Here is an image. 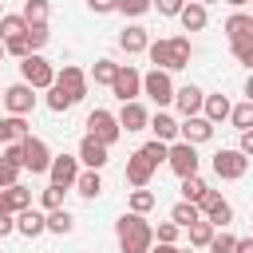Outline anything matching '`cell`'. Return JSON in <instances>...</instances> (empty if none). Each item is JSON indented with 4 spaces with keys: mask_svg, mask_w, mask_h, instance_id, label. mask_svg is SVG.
<instances>
[{
    "mask_svg": "<svg viewBox=\"0 0 253 253\" xmlns=\"http://www.w3.org/2000/svg\"><path fill=\"white\" fill-rule=\"evenodd\" d=\"M146 123H150V111H146L138 99L123 103V111H119V126H123L126 134H134V130H146Z\"/></svg>",
    "mask_w": 253,
    "mask_h": 253,
    "instance_id": "ac0fdd59",
    "label": "cell"
},
{
    "mask_svg": "<svg viewBox=\"0 0 253 253\" xmlns=\"http://www.w3.org/2000/svg\"><path fill=\"white\" fill-rule=\"evenodd\" d=\"M146 55H150V63L162 67V71H182V67H190L194 47H190V36H170V40H150Z\"/></svg>",
    "mask_w": 253,
    "mask_h": 253,
    "instance_id": "3957f363",
    "label": "cell"
},
{
    "mask_svg": "<svg viewBox=\"0 0 253 253\" xmlns=\"http://www.w3.org/2000/svg\"><path fill=\"white\" fill-rule=\"evenodd\" d=\"M20 79H24L28 87H36V91H47V87L55 83V63L43 59L40 51H32L28 59H20Z\"/></svg>",
    "mask_w": 253,
    "mask_h": 253,
    "instance_id": "277c9868",
    "label": "cell"
},
{
    "mask_svg": "<svg viewBox=\"0 0 253 253\" xmlns=\"http://www.w3.org/2000/svg\"><path fill=\"white\" fill-rule=\"evenodd\" d=\"M28 32V20L20 12H4L0 16V40H12V36H24Z\"/></svg>",
    "mask_w": 253,
    "mask_h": 253,
    "instance_id": "d6a6232c",
    "label": "cell"
},
{
    "mask_svg": "<svg viewBox=\"0 0 253 253\" xmlns=\"http://www.w3.org/2000/svg\"><path fill=\"white\" fill-rule=\"evenodd\" d=\"M0 158H8V162H20V166H24V146H20V142H4V154H0Z\"/></svg>",
    "mask_w": 253,
    "mask_h": 253,
    "instance_id": "7dc6e473",
    "label": "cell"
},
{
    "mask_svg": "<svg viewBox=\"0 0 253 253\" xmlns=\"http://www.w3.org/2000/svg\"><path fill=\"white\" fill-rule=\"evenodd\" d=\"M138 150H142V158H146V162L158 170V162H166V150H170V142H158V138H150V142H142Z\"/></svg>",
    "mask_w": 253,
    "mask_h": 253,
    "instance_id": "d590c367",
    "label": "cell"
},
{
    "mask_svg": "<svg viewBox=\"0 0 253 253\" xmlns=\"http://www.w3.org/2000/svg\"><path fill=\"white\" fill-rule=\"evenodd\" d=\"M245 99L253 103V71H249V79H245Z\"/></svg>",
    "mask_w": 253,
    "mask_h": 253,
    "instance_id": "db71d44e",
    "label": "cell"
},
{
    "mask_svg": "<svg viewBox=\"0 0 253 253\" xmlns=\"http://www.w3.org/2000/svg\"><path fill=\"white\" fill-rule=\"evenodd\" d=\"M71 190H75L79 198H87V202H91V198H99V194H103V174H99V170H87V166H83Z\"/></svg>",
    "mask_w": 253,
    "mask_h": 253,
    "instance_id": "484cf974",
    "label": "cell"
},
{
    "mask_svg": "<svg viewBox=\"0 0 253 253\" xmlns=\"http://www.w3.org/2000/svg\"><path fill=\"white\" fill-rule=\"evenodd\" d=\"M20 170H24L20 162H8V158H0V190H4V186H16V182H20Z\"/></svg>",
    "mask_w": 253,
    "mask_h": 253,
    "instance_id": "b9f144b4",
    "label": "cell"
},
{
    "mask_svg": "<svg viewBox=\"0 0 253 253\" xmlns=\"http://www.w3.org/2000/svg\"><path fill=\"white\" fill-rule=\"evenodd\" d=\"M154 206H158V194L154 190H146V186H134L130 190V210L134 213H150Z\"/></svg>",
    "mask_w": 253,
    "mask_h": 253,
    "instance_id": "1f68e13d",
    "label": "cell"
},
{
    "mask_svg": "<svg viewBox=\"0 0 253 253\" xmlns=\"http://www.w3.org/2000/svg\"><path fill=\"white\" fill-rule=\"evenodd\" d=\"M0 16H4V0H0Z\"/></svg>",
    "mask_w": 253,
    "mask_h": 253,
    "instance_id": "680465c9",
    "label": "cell"
},
{
    "mask_svg": "<svg viewBox=\"0 0 253 253\" xmlns=\"http://www.w3.org/2000/svg\"><path fill=\"white\" fill-rule=\"evenodd\" d=\"M28 206H32V190H28L24 182H16V186H4V190H0V210L20 213V210H28Z\"/></svg>",
    "mask_w": 253,
    "mask_h": 253,
    "instance_id": "44dd1931",
    "label": "cell"
},
{
    "mask_svg": "<svg viewBox=\"0 0 253 253\" xmlns=\"http://www.w3.org/2000/svg\"><path fill=\"white\" fill-rule=\"evenodd\" d=\"M150 178H154V166L142 158V150H134L126 158V182L130 186H150Z\"/></svg>",
    "mask_w": 253,
    "mask_h": 253,
    "instance_id": "cb8c5ba5",
    "label": "cell"
},
{
    "mask_svg": "<svg viewBox=\"0 0 253 253\" xmlns=\"http://www.w3.org/2000/svg\"><path fill=\"white\" fill-rule=\"evenodd\" d=\"M210 253H221V249H210Z\"/></svg>",
    "mask_w": 253,
    "mask_h": 253,
    "instance_id": "94428289",
    "label": "cell"
},
{
    "mask_svg": "<svg viewBox=\"0 0 253 253\" xmlns=\"http://www.w3.org/2000/svg\"><path fill=\"white\" fill-rule=\"evenodd\" d=\"M233 253H253V233L249 237H237L233 241Z\"/></svg>",
    "mask_w": 253,
    "mask_h": 253,
    "instance_id": "f5cc1de1",
    "label": "cell"
},
{
    "mask_svg": "<svg viewBox=\"0 0 253 253\" xmlns=\"http://www.w3.org/2000/svg\"><path fill=\"white\" fill-rule=\"evenodd\" d=\"M221 32H225V40H229V43H249V40H253V16L237 8L233 16H225Z\"/></svg>",
    "mask_w": 253,
    "mask_h": 253,
    "instance_id": "e0dca14e",
    "label": "cell"
},
{
    "mask_svg": "<svg viewBox=\"0 0 253 253\" xmlns=\"http://www.w3.org/2000/svg\"><path fill=\"white\" fill-rule=\"evenodd\" d=\"M206 194H210V182H206L202 174H190V178H182V198H186V202H194V206H198Z\"/></svg>",
    "mask_w": 253,
    "mask_h": 253,
    "instance_id": "f546056e",
    "label": "cell"
},
{
    "mask_svg": "<svg viewBox=\"0 0 253 253\" xmlns=\"http://www.w3.org/2000/svg\"><path fill=\"white\" fill-rule=\"evenodd\" d=\"M87 71L83 67H75V63H63L59 71H55V83L47 87V107L55 111V115H63V111H71L83 95H87Z\"/></svg>",
    "mask_w": 253,
    "mask_h": 253,
    "instance_id": "6da1fadb",
    "label": "cell"
},
{
    "mask_svg": "<svg viewBox=\"0 0 253 253\" xmlns=\"http://www.w3.org/2000/svg\"><path fill=\"white\" fill-rule=\"evenodd\" d=\"M166 166H170L178 178H190V174H198V166H202V158H198V146H194V142H186V138H174V142H170V150H166Z\"/></svg>",
    "mask_w": 253,
    "mask_h": 253,
    "instance_id": "5b68a950",
    "label": "cell"
},
{
    "mask_svg": "<svg viewBox=\"0 0 253 253\" xmlns=\"http://www.w3.org/2000/svg\"><path fill=\"white\" fill-rule=\"evenodd\" d=\"M4 107H8V115H32L36 111V87H28L24 79L4 87Z\"/></svg>",
    "mask_w": 253,
    "mask_h": 253,
    "instance_id": "7c38bea8",
    "label": "cell"
},
{
    "mask_svg": "<svg viewBox=\"0 0 253 253\" xmlns=\"http://www.w3.org/2000/svg\"><path fill=\"white\" fill-rule=\"evenodd\" d=\"M229 123H233L237 130H249V126H253V103L245 99V103H237V107H229Z\"/></svg>",
    "mask_w": 253,
    "mask_h": 253,
    "instance_id": "8d00e7d4",
    "label": "cell"
},
{
    "mask_svg": "<svg viewBox=\"0 0 253 253\" xmlns=\"http://www.w3.org/2000/svg\"><path fill=\"white\" fill-rule=\"evenodd\" d=\"M178 20H182V28H186V32H202V28L210 24V12H206V4L186 0V4H182V12H178Z\"/></svg>",
    "mask_w": 253,
    "mask_h": 253,
    "instance_id": "7402d4cb",
    "label": "cell"
},
{
    "mask_svg": "<svg viewBox=\"0 0 253 253\" xmlns=\"http://www.w3.org/2000/svg\"><path fill=\"white\" fill-rule=\"evenodd\" d=\"M229 107H233V103H229V99L217 91V95H206V103H202V115H206V119L217 126V123H225V119H229Z\"/></svg>",
    "mask_w": 253,
    "mask_h": 253,
    "instance_id": "4316f807",
    "label": "cell"
},
{
    "mask_svg": "<svg viewBox=\"0 0 253 253\" xmlns=\"http://www.w3.org/2000/svg\"><path fill=\"white\" fill-rule=\"evenodd\" d=\"M229 51H233V59H237L241 67L253 71V40H249V43H229Z\"/></svg>",
    "mask_w": 253,
    "mask_h": 253,
    "instance_id": "7bdbcfd3",
    "label": "cell"
},
{
    "mask_svg": "<svg viewBox=\"0 0 253 253\" xmlns=\"http://www.w3.org/2000/svg\"><path fill=\"white\" fill-rule=\"evenodd\" d=\"M182 4H186V0H154V12H158V16H178Z\"/></svg>",
    "mask_w": 253,
    "mask_h": 253,
    "instance_id": "bcb514c9",
    "label": "cell"
},
{
    "mask_svg": "<svg viewBox=\"0 0 253 253\" xmlns=\"http://www.w3.org/2000/svg\"><path fill=\"white\" fill-rule=\"evenodd\" d=\"M0 59H4V40H0Z\"/></svg>",
    "mask_w": 253,
    "mask_h": 253,
    "instance_id": "9f6ffc18",
    "label": "cell"
},
{
    "mask_svg": "<svg viewBox=\"0 0 253 253\" xmlns=\"http://www.w3.org/2000/svg\"><path fill=\"white\" fill-rule=\"evenodd\" d=\"M146 130H154V138H158V142H174V138H178V119H174V115H166V111H154V115H150V123H146Z\"/></svg>",
    "mask_w": 253,
    "mask_h": 253,
    "instance_id": "603a6c76",
    "label": "cell"
},
{
    "mask_svg": "<svg viewBox=\"0 0 253 253\" xmlns=\"http://www.w3.org/2000/svg\"><path fill=\"white\" fill-rule=\"evenodd\" d=\"M146 253H182V249H178V241H154Z\"/></svg>",
    "mask_w": 253,
    "mask_h": 253,
    "instance_id": "816d5d0a",
    "label": "cell"
},
{
    "mask_svg": "<svg viewBox=\"0 0 253 253\" xmlns=\"http://www.w3.org/2000/svg\"><path fill=\"white\" fill-rule=\"evenodd\" d=\"M154 8V0H119V8L115 12H123V16H130V20H138V16H146Z\"/></svg>",
    "mask_w": 253,
    "mask_h": 253,
    "instance_id": "f35d334b",
    "label": "cell"
},
{
    "mask_svg": "<svg viewBox=\"0 0 253 253\" xmlns=\"http://www.w3.org/2000/svg\"><path fill=\"white\" fill-rule=\"evenodd\" d=\"M237 150H241L245 158H253V126H249V130H241V142H237Z\"/></svg>",
    "mask_w": 253,
    "mask_h": 253,
    "instance_id": "f907efd6",
    "label": "cell"
},
{
    "mask_svg": "<svg viewBox=\"0 0 253 253\" xmlns=\"http://www.w3.org/2000/svg\"><path fill=\"white\" fill-rule=\"evenodd\" d=\"M186 233H190V245H194V249H210V241H213L217 225H213V221H206V217H198Z\"/></svg>",
    "mask_w": 253,
    "mask_h": 253,
    "instance_id": "83f0119b",
    "label": "cell"
},
{
    "mask_svg": "<svg viewBox=\"0 0 253 253\" xmlns=\"http://www.w3.org/2000/svg\"><path fill=\"white\" fill-rule=\"evenodd\" d=\"M75 158H79V166H87V170H103V166L111 162V146H107V142H99V138H91V134H83V142H79Z\"/></svg>",
    "mask_w": 253,
    "mask_h": 253,
    "instance_id": "4fadbf2b",
    "label": "cell"
},
{
    "mask_svg": "<svg viewBox=\"0 0 253 253\" xmlns=\"http://www.w3.org/2000/svg\"><path fill=\"white\" fill-rule=\"evenodd\" d=\"M28 134V115H0V142H20Z\"/></svg>",
    "mask_w": 253,
    "mask_h": 253,
    "instance_id": "d4e9b609",
    "label": "cell"
},
{
    "mask_svg": "<svg viewBox=\"0 0 253 253\" xmlns=\"http://www.w3.org/2000/svg\"><path fill=\"white\" fill-rule=\"evenodd\" d=\"M225 4H233V8H245V4H253V0H225Z\"/></svg>",
    "mask_w": 253,
    "mask_h": 253,
    "instance_id": "11a10c76",
    "label": "cell"
},
{
    "mask_svg": "<svg viewBox=\"0 0 253 253\" xmlns=\"http://www.w3.org/2000/svg\"><path fill=\"white\" fill-rule=\"evenodd\" d=\"M245 170H249V158L237 146H225V150L213 154V174L221 182H237V178H245Z\"/></svg>",
    "mask_w": 253,
    "mask_h": 253,
    "instance_id": "9c48e42d",
    "label": "cell"
},
{
    "mask_svg": "<svg viewBox=\"0 0 253 253\" xmlns=\"http://www.w3.org/2000/svg\"><path fill=\"white\" fill-rule=\"evenodd\" d=\"M178 233H182V225H174V221H158L154 225V241H178Z\"/></svg>",
    "mask_w": 253,
    "mask_h": 253,
    "instance_id": "ee69618b",
    "label": "cell"
},
{
    "mask_svg": "<svg viewBox=\"0 0 253 253\" xmlns=\"http://www.w3.org/2000/svg\"><path fill=\"white\" fill-rule=\"evenodd\" d=\"M202 103H206V91H202L198 83H182V87H174V107H178L182 119L202 115Z\"/></svg>",
    "mask_w": 253,
    "mask_h": 253,
    "instance_id": "9a60e30c",
    "label": "cell"
},
{
    "mask_svg": "<svg viewBox=\"0 0 253 253\" xmlns=\"http://www.w3.org/2000/svg\"><path fill=\"white\" fill-rule=\"evenodd\" d=\"M198 4H217V0H198Z\"/></svg>",
    "mask_w": 253,
    "mask_h": 253,
    "instance_id": "6f0895ef",
    "label": "cell"
},
{
    "mask_svg": "<svg viewBox=\"0 0 253 253\" xmlns=\"http://www.w3.org/2000/svg\"><path fill=\"white\" fill-rule=\"evenodd\" d=\"M119 47H123L126 55H138V51L150 47V32H146L142 24H126V28L119 32Z\"/></svg>",
    "mask_w": 253,
    "mask_h": 253,
    "instance_id": "d6986e66",
    "label": "cell"
},
{
    "mask_svg": "<svg viewBox=\"0 0 253 253\" xmlns=\"http://www.w3.org/2000/svg\"><path fill=\"white\" fill-rule=\"evenodd\" d=\"M63 194H67L63 186H43V194H40V206H43V213H47V210H59V206H63Z\"/></svg>",
    "mask_w": 253,
    "mask_h": 253,
    "instance_id": "60d3db41",
    "label": "cell"
},
{
    "mask_svg": "<svg viewBox=\"0 0 253 253\" xmlns=\"http://www.w3.org/2000/svg\"><path fill=\"white\" fill-rule=\"evenodd\" d=\"M20 146H24V170H32V174H47V166H51V150H47V142L36 138V134H28V138H20Z\"/></svg>",
    "mask_w": 253,
    "mask_h": 253,
    "instance_id": "30bf717a",
    "label": "cell"
},
{
    "mask_svg": "<svg viewBox=\"0 0 253 253\" xmlns=\"http://www.w3.org/2000/svg\"><path fill=\"white\" fill-rule=\"evenodd\" d=\"M233 241H237L233 233H225V229H217V233H213V241H210V249H221V253H233Z\"/></svg>",
    "mask_w": 253,
    "mask_h": 253,
    "instance_id": "f6af8a7d",
    "label": "cell"
},
{
    "mask_svg": "<svg viewBox=\"0 0 253 253\" xmlns=\"http://www.w3.org/2000/svg\"><path fill=\"white\" fill-rule=\"evenodd\" d=\"M142 95H146L150 103H158V111H162L166 103H174V79H170V71L150 67V71L142 75Z\"/></svg>",
    "mask_w": 253,
    "mask_h": 253,
    "instance_id": "52a82bcc",
    "label": "cell"
},
{
    "mask_svg": "<svg viewBox=\"0 0 253 253\" xmlns=\"http://www.w3.org/2000/svg\"><path fill=\"white\" fill-rule=\"evenodd\" d=\"M0 103H4V91H0Z\"/></svg>",
    "mask_w": 253,
    "mask_h": 253,
    "instance_id": "6125c7cd",
    "label": "cell"
},
{
    "mask_svg": "<svg viewBox=\"0 0 253 253\" xmlns=\"http://www.w3.org/2000/svg\"><path fill=\"white\" fill-rule=\"evenodd\" d=\"M198 210H202V217H206V221H213L217 229H225V225L233 221V206H229V202H225L217 190H210V194L198 202Z\"/></svg>",
    "mask_w": 253,
    "mask_h": 253,
    "instance_id": "5bb4252c",
    "label": "cell"
},
{
    "mask_svg": "<svg viewBox=\"0 0 253 253\" xmlns=\"http://www.w3.org/2000/svg\"><path fill=\"white\" fill-rule=\"evenodd\" d=\"M178 138H186V142L202 146V142H210V138H213V123H210L206 115H190V119H182V123H178Z\"/></svg>",
    "mask_w": 253,
    "mask_h": 253,
    "instance_id": "2e32d148",
    "label": "cell"
},
{
    "mask_svg": "<svg viewBox=\"0 0 253 253\" xmlns=\"http://www.w3.org/2000/svg\"><path fill=\"white\" fill-rule=\"evenodd\" d=\"M24 36H28L32 51H40V47H43V43L51 40V28H47V24H28V32H24Z\"/></svg>",
    "mask_w": 253,
    "mask_h": 253,
    "instance_id": "ab89813d",
    "label": "cell"
},
{
    "mask_svg": "<svg viewBox=\"0 0 253 253\" xmlns=\"http://www.w3.org/2000/svg\"><path fill=\"white\" fill-rule=\"evenodd\" d=\"M28 24H47V16H51V4L47 0H24V12H20Z\"/></svg>",
    "mask_w": 253,
    "mask_h": 253,
    "instance_id": "e575fe53",
    "label": "cell"
},
{
    "mask_svg": "<svg viewBox=\"0 0 253 253\" xmlns=\"http://www.w3.org/2000/svg\"><path fill=\"white\" fill-rule=\"evenodd\" d=\"M8 233H16V213L0 210V237H8Z\"/></svg>",
    "mask_w": 253,
    "mask_h": 253,
    "instance_id": "681fc988",
    "label": "cell"
},
{
    "mask_svg": "<svg viewBox=\"0 0 253 253\" xmlns=\"http://www.w3.org/2000/svg\"><path fill=\"white\" fill-rule=\"evenodd\" d=\"M75 229V217H71V210L67 206H59V210H47V233H71Z\"/></svg>",
    "mask_w": 253,
    "mask_h": 253,
    "instance_id": "f1b7e54d",
    "label": "cell"
},
{
    "mask_svg": "<svg viewBox=\"0 0 253 253\" xmlns=\"http://www.w3.org/2000/svg\"><path fill=\"white\" fill-rule=\"evenodd\" d=\"M182 253H194V249H182Z\"/></svg>",
    "mask_w": 253,
    "mask_h": 253,
    "instance_id": "91938a15",
    "label": "cell"
},
{
    "mask_svg": "<svg viewBox=\"0 0 253 253\" xmlns=\"http://www.w3.org/2000/svg\"><path fill=\"white\" fill-rule=\"evenodd\" d=\"M87 134H91V138H99V142H107V146H115V142L123 138L119 115H111L107 107H95V111L87 115Z\"/></svg>",
    "mask_w": 253,
    "mask_h": 253,
    "instance_id": "8992f818",
    "label": "cell"
},
{
    "mask_svg": "<svg viewBox=\"0 0 253 253\" xmlns=\"http://www.w3.org/2000/svg\"><path fill=\"white\" fill-rule=\"evenodd\" d=\"M79 158L75 154H51V166H47V178H51V186H63V190H71L75 186V178H79Z\"/></svg>",
    "mask_w": 253,
    "mask_h": 253,
    "instance_id": "8fae6325",
    "label": "cell"
},
{
    "mask_svg": "<svg viewBox=\"0 0 253 253\" xmlns=\"http://www.w3.org/2000/svg\"><path fill=\"white\" fill-rule=\"evenodd\" d=\"M4 55H12V59H28V55H32L28 36H12V40H4Z\"/></svg>",
    "mask_w": 253,
    "mask_h": 253,
    "instance_id": "74e56055",
    "label": "cell"
},
{
    "mask_svg": "<svg viewBox=\"0 0 253 253\" xmlns=\"http://www.w3.org/2000/svg\"><path fill=\"white\" fill-rule=\"evenodd\" d=\"M115 237H119V253H146L154 245V225L146 221V213L126 210L115 221Z\"/></svg>",
    "mask_w": 253,
    "mask_h": 253,
    "instance_id": "7a4b0ae2",
    "label": "cell"
},
{
    "mask_svg": "<svg viewBox=\"0 0 253 253\" xmlns=\"http://www.w3.org/2000/svg\"><path fill=\"white\" fill-rule=\"evenodd\" d=\"M115 71H119V63L115 59H95V67H91V83H99V87H111V79H115Z\"/></svg>",
    "mask_w": 253,
    "mask_h": 253,
    "instance_id": "836d02e7",
    "label": "cell"
},
{
    "mask_svg": "<svg viewBox=\"0 0 253 253\" xmlns=\"http://www.w3.org/2000/svg\"><path fill=\"white\" fill-rule=\"evenodd\" d=\"M198 217H202V210H198L194 202H186V198H182V202H178V206L170 210V221H174V225H182V229H190V225H194Z\"/></svg>",
    "mask_w": 253,
    "mask_h": 253,
    "instance_id": "4dcf8cb0",
    "label": "cell"
},
{
    "mask_svg": "<svg viewBox=\"0 0 253 253\" xmlns=\"http://www.w3.org/2000/svg\"><path fill=\"white\" fill-rule=\"evenodd\" d=\"M16 233H24V237H40V233H47V213L43 210H20L16 213Z\"/></svg>",
    "mask_w": 253,
    "mask_h": 253,
    "instance_id": "ffe728a7",
    "label": "cell"
},
{
    "mask_svg": "<svg viewBox=\"0 0 253 253\" xmlns=\"http://www.w3.org/2000/svg\"><path fill=\"white\" fill-rule=\"evenodd\" d=\"M111 95H115L119 103L138 99V95H142V71L130 67V63H119V71H115V79H111Z\"/></svg>",
    "mask_w": 253,
    "mask_h": 253,
    "instance_id": "ba28073f",
    "label": "cell"
},
{
    "mask_svg": "<svg viewBox=\"0 0 253 253\" xmlns=\"http://www.w3.org/2000/svg\"><path fill=\"white\" fill-rule=\"evenodd\" d=\"M87 8H91L95 16H107V12H115V8H119V0H87Z\"/></svg>",
    "mask_w": 253,
    "mask_h": 253,
    "instance_id": "c3c4849f",
    "label": "cell"
}]
</instances>
